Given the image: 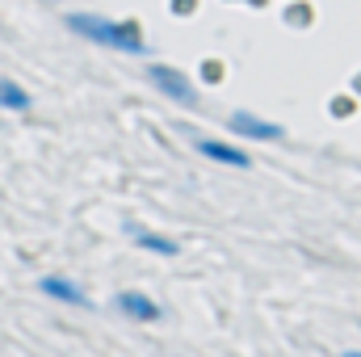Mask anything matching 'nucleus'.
I'll return each instance as SVG.
<instances>
[{
  "instance_id": "39448f33",
  "label": "nucleus",
  "mask_w": 361,
  "mask_h": 357,
  "mask_svg": "<svg viewBox=\"0 0 361 357\" xmlns=\"http://www.w3.org/2000/svg\"><path fill=\"white\" fill-rule=\"evenodd\" d=\"M38 290H42L47 298H55V303H68V307H89V294H85L72 277H63V273H47V277H38Z\"/></svg>"
},
{
  "instance_id": "423d86ee",
  "label": "nucleus",
  "mask_w": 361,
  "mask_h": 357,
  "mask_svg": "<svg viewBox=\"0 0 361 357\" xmlns=\"http://www.w3.org/2000/svg\"><path fill=\"white\" fill-rule=\"evenodd\" d=\"M197 152H202L206 160H214V164H227V169H248V164H252V156H248L244 147L223 143V139H197Z\"/></svg>"
},
{
  "instance_id": "20e7f679",
  "label": "nucleus",
  "mask_w": 361,
  "mask_h": 357,
  "mask_svg": "<svg viewBox=\"0 0 361 357\" xmlns=\"http://www.w3.org/2000/svg\"><path fill=\"white\" fill-rule=\"evenodd\" d=\"M114 307H118L130 324H156V320H164V307H160L152 294H143V290H122V294L114 298Z\"/></svg>"
},
{
  "instance_id": "f257e3e1",
  "label": "nucleus",
  "mask_w": 361,
  "mask_h": 357,
  "mask_svg": "<svg viewBox=\"0 0 361 357\" xmlns=\"http://www.w3.org/2000/svg\"><path fill=\"white\" fill-rule=\"evenodd\" d=\"M63 25L97 47H109V51H122V55H143L147 42H143V30L139 21H114V17H101V13H68Z\"/></svg>"
},
{
  "instance_id": "6e6552de",
  "label": "nucleus",
  "mask_w": 361,
  "mask_h": 357,
  "mask_svg": "<svg viewBox=\"0 0 361 357\" xmlns=\"http://www.w3.org/2000/svg\"><path fill=\"white\" fill-rule=\"evenodd\" d=\"M34 101H30V92L21 89L17 80H8V76H0V109H13V114H25Z\"/></svg>"
},
{
  "instance_id": "7ed1b4c3",
  "label": "nucleus",
  "mask_w": 361,
  "mask_h": 357,
  "mask_svg": "<svg viewBox=\"0 0 361 357\" xmlns=\"http://www.w3.org/2000/svg\"><path fill=\"white\" fill-rule=\"evenodd\" d=\"M227 126H231V135L257 139V143H277V139L286 135V126H277L269 118H257V114H248V109H235V114L227 118Z\"/></svg>"
},
{
  "instance_id": "f03ea898",
  "label": "nucleus",
  "mask_w": 361,
  "mask_h": 357,
  "mask_svg": "<svg viewBox=\"0 0 361 357\" xmlns=\"http://www.w3.org/2000/svg\"><path fill=\"white\" fill-rule=\"evenodd\" d=\"M147 80H152L156 89L164 92L169 101H177V105H193V101H197V89H193V80H189L180 68H169V63H152V68H147Z\"/></svg>"
},
{
  "instance_id": "1a4fd4ad",
  "label": "nucleus",
  "mask_w": 361,
  "mask_h": 357,
  "mask_svg": "<svg viewBox=\"0 0 361 357\" xmlns=\"http://www.w3.org/2000/svg\"><path fill=\"white\" fill-rule=\"evenodd\" d=\"M341 357H361V349H349V353H341Z\"/></svg>"
},
{
  "instance_id": "0eeeda50",
  "label": "nucleus",
  "mask_w": 361,
  "mask_h": 357,
  "mask_svg": "<svg viewBox=\"0 0 361 357\" xmlns=\"http://www.w3.org/2000/svg\"><path fill=\"white\" fill-rule=\"evenodd\" d=\"M135 244H139L143 253H156V257H177V253H180L177 240H169V236H156V231H143V227H135Z\"/></svg>"
}]
</instances>
